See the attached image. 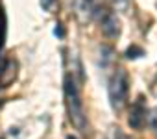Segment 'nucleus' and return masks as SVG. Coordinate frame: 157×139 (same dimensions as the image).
<instances>
[{
	"label": "nucleus",
	"mask_w": 157,
	"mask_h": 139,
	"mask_svg": "<svg viewBox=\"0 0 157 139\" xmlns=\"http://www.w3.org/2000/svg\"><path fill=\"white\" fill-rule=\"evenodd\" d=\"M65 100H67V109H68V117L70 122L78 128V130H85V111H83V102H82V95L78 89L76 80L68 74L65 78Z\"/></svg>",
	"instance_id": "1"
},
{
	"label": "nucleus",
	"mask_w": 157,
	"mask_h": 139,
	"mask_svg": "<svg viewBox=\"0 0 157 139\" xmlns=\"http://www.w3.org/2000/svg\"><path fill=\"white\" fill-rule=\"evenodd\" d=\"M109 100H111V106L115 111H122L126 102H128V95H129V78H128V73L118 69V71L111 76L109 80Z\"/></svg>",
	"instance_id": "2"
},
{
	"label": "nucleus",
	"mask_w": 157,
	"mask_h": 139,
	"mask_svg": "<svg viewBox=\"0 0 157 139\" xmlns=\"http://www.w3.org/2000/svg\"><path fill=\"white\" fill-rule=\"evenodd\" d=\"M100 28H102L104 35H107V37H118L120 35V19L117 17V13L105 11L100 17Z\"/></svg>",
	"instance_id": "3"
},
{
	"label": "nucleus",
	"mask_w": 157,
	"mask_h": 139,
	"mask_svg": "<svg viewBox=\"0 0 157 139\" xmlns=\"http://www.w3.org/2000/svg\"><path fill=\"white\" fill-rule=\"evenodd\" d=\"M140 100H142V98H139V100L133 104L131 113H129V119H128L129 126H131V128H135V130L142 128V124L146 122V108L142 106V102H140Z\"/></svg>",
	"instance_id": "4"
},
{
	"label": "nucleus",
	"mask_w": 157,
	"mask_h": 139,
	"mask_svg": "<svg viewBox=\"0 0 157 139\" xmlns=\"http://www.w3.org/2000/svg\"><path fill=\"white\" fill-rule=\"evenodd\" d=\"M4 35H6V21H4V15L0 13V48L4 45Z\"/></svg>",
	"instance_id": "5"
},
{
	"label": "nucleus",
	"mask_w": 157,
	"mask_h": 139,
	"mask_svg": "<svg viewBox=\"0 0 157 139\" xmlns=\"http://www.w3.org/2000/svg\"><path fill=\"white\" fill-rule=\"evenodd\" d=\"M57 2V0H41V6L44 8V10H48V11H52L54 10V4Z\"/></svg>",
	"instance_id": "6"
},
{
	"label": "nucleus",
	"mask_w": 157,
	"mask_h": 139,
	"mask_svg": "<svg viewBox=\"0 0 157 139\" xmlns=\"http://www.w3.org/2000/svg\"><path fill=\"white\" fill-rule=\"evenodd\" d=\"M0 76H2V69H0Z\"/></svg>",
	"instance_id": "7"
},
{
	"label": "nucleus",
	"mask_w": 157,
	"mask_h": 139,
	"mask_svg": "<svg viewBox=\"0 0 157 139\" xmlns=\"http://www.w3.org/2000/svg\"><path fill=\"white\" fill-rule=\"evenodd\" d=\"M68 139H74V137H68Z\"/></svg>",
	"instance_id": "8"
},
{
	"label": "nucleus",
	"mask_w": 157,
	"mask_h": 139,
	"mask_svg": "<svg viewBox=\"0 0 157 139\" xmlns=\"http://www.w3.org/2000/svg\"><path fill=\"white\" fill-rule=\"evenodd\" d=\"M0 139H2V137H0Z\"/></svg>",
	"instance_id": "9"
}]
</instances>
